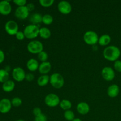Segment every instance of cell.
<instances>
[{
    "label": "cell",
    "mask_w": 121,
    "mask_h": 121,
    "mask_svg": "<svg viewBox=\"0 0 121 121\" xmlns=\"http://www.w3.org/2000/svg\"><path fill=\"white\" fill-rule=\"evenodd\" d=\"M49 82L50 77L47 74H44L39 77L37 80V84L40 86H45Z\"/></svg>",
    "instance_id": "cell-22"
},
{
    "label": "cell",
    "mask_w": 121,
    "mask_h": 121,
    "mask_svg": "<svg viewBox=\"0 0 121 121\" xmlns=\"http://www.w3.org/2000/svg\"><path fill=\"white\" fill-rule=\"evenodd\" d=\"M42 18L43 16L40 14V13H34L33 15H31L30 18V21L31 22L33 23V24H36L40 23L42 22Z\"/></svg>",
    "instance_id": "cell-20"
},
{
    "label": "cell",
    "mask_w": 121,
    "mask_h": 121,
    "mask_svg": "<svg viewBox=\"0 0 121 121\" xmlns=\"http://www.w3.org/2000/svg\"><path fill=\"white\" fill-rule=\"evenodd\" d=\"M33 113L35 117H38V116L40 115L41 114H42V112H41V110L40 108L36 107L34 108L33 110Z\"/></svg>",
    "instance_id": "cell-32"
},
{
    "label": "cell",
    "mask_w": 121,
    "mask_h": 121,
    "mask_svg": "<svg viewBox=\"0 0 121 121\" xmlns=\"http://www.w3.org/2000/svg\"><path fill=\"white\" fill-rule=\"evenodd\" d=\"M34 79V76L31 73H28L26 75V79L28 82H31Z\"/></svg>",
    "instance_id": "cell-35"
},
{
    "label": "cell",
    "mask_w": 121,
    "mask_h": 121,
    "mask_svg": "<svg viewBox=\"0 0 121 121\" xmlns=\"http://www.w3.org/2000/svg\"><path fill=\"white\" fill-rule=\"evenodd\" d=\"M39 66L37 60L34 59H30L27 63V69L31 72H35L39 69Z\"/></svg>",
    "instance_id": "cell-17"
},
{
    "label": "cell",
    "mask_w": 121,
    "mask_h": 121,
    "mask_svg": "<svg viewBox=\"0 0 121 121\" xmlns=\"http://www.w3.org/2000/svg\"><path fill=\"white\" fill-rule=\"evenodd\" d=\"M52 69V65L48 61H45V62H42L40 65L39 67V70L41 74H46L50 72Z\"/></svg>",
    "instance_id": "cell-15"
},
{
    "label": "cell",
    "mask_w": 121,
    "mask_h": 121,
    "mask_svg": "<svg viewBox=\"0 0 121 121\" xmlns=\"http://www.w3.org/2000/svg\"><path fill=\"white\" fill-rule=\"evenodd\" d=\"M45 104L49 107H55L60 105V98L54 93H50L47 95L44 99Z\"/></svg>",
    "instance_id": "cell-6"
},
{
    "label": "cell",
    "mask_w": 121,
    "mask_h": 121,
    "mask_svg": "<svg viewBox=\"0 0 121 121\" xmlns=\"http://www.w3.org/2000/svg\"><path fill=\"white\" fill-rule=\"evenodd\" d=\"M76 108L78 112L81 115L87 114L90 111L89 105L86 102H84L78 104Z\"/></svg>",
    "instance_id": "cell-14"
},
{
    "label": "cell",
    "mask_w": 121,
    "mask_h": 121,
    "mask_svg": "<svg viewBox=\"0 0 121 121\" xmlns=\"http://www.w3.org/2000/svg\"><path fill=\"white\" fill-rule=\"evenodd\" d=\"M50 83L54 88L60 89L63 86L65 80L61 74L55 73L52 74V76L50 77Z\"/></svg>",
    "instance_id": "cell-3"
},
{
    "label": "cell",
    "mask_w": 121,
    "mask_h": 121,
    "mask_svg": "<svg viewBox=\"0 0 121 121\" xmlns=\"http://www.w3.org/2000/svg\"><path fill=\"white\" fill-rule=\"evenodd\" d=\"M72 121H82L80 119H79V118H75V119H73Z\"/></svg>",
    "instance_id": "cell-38"
},
{
    "label": "cell",
    "mask_w": 121,
    "mask_h": 121,
    "mask_svg": "<svg viewBox=\"0 0 121 121\" xmlns=\"http://www.w3.org/2000/svg\"><path fill=\"white\" fill-rule=\"evenodd\" d=\"M11 104L13 106H15V107H18L22 104V100L20 98L15 97L12 99Z\"/></svg>",
    "instance_id": "cell-29"
},
{
    "label": "cell",
    "mask_w": 121,
    "mask_h": 121,
    "mask_svg": "<svg viewBox=\"0 0 121 121\" xmlns=\"http://www.w3.org/2000/svg\"><path fill=\"white\" fill-rule=\"evenodd\" d=\"M72 102L70 100H66V99H63L60 103V106L61 108L65 110V111L70 110V109L72 108Z\"/></svg>",
    "instance_id": "cell-23"
},
{
    "label": "cell",
    "mask_w": 121,
    "mask_h": 121,
    "mask_svg": "<svg viewBox=\"0 0 121 121\" xmlns=\"http://www.w3.org/2000/svg\"><path fill=\"white\" fill-rule=\"evenodd\" d=\"M119 93V87L118 85L113 84L111 85L107 90L108 95L110 98H115Z\"/></svg>",
    "instance_id": "cell-16"
},
{
    "label": "cell",
    "mask_w": 121,
    "mask_h": 121,
    "mask_svg": "<svg viewBox=\"0 0 121 121\" xmlns=\"http://www.w3.org/2000/svg\"><path fill=\"white\" fill-rule=\"evenodd\" d=\"M27 50L32 54H39L43 51V45L40 41L33 40L27 45Z\"/></svg>",
    "instance_id": "cell-4"
},
{
    "label": "cell",
    "mask_w": 121,
    "mask_h": 121,
    "mask_svg": "<svg viewBox=\"0 0 121 121\" xmlns=\"http://www.w3.org/2000/svg\"><path fill=\"white\" fill-rule=\"evenodd\" d=\"M57 8L59 11L63 14H68L72 11V5L68 1H60L58 4Z\"/></svg>",
    "instance_id": "cell-11"
},
{
    "label": "cell",
    "mask_w": 121,
    "mask_h": 121,
    "mask_svg": "<svg viewBox=\"0 0 121 121\" xmlns=\"http://www.w3.org/2000/svg\"><path fill=\"white\" fill-rule=\"evenodd\" d=\"M26 73L21 67H15L13 69L12 72V76L15 80L17 82H22L26 79Z\"/></svg>",
    "instance_id": "cell-8"
},
{
    "label": "cell",
    "mask_w": 121,
    "mask_h": 121,
    "mask_svg": "<svg viewBox=\"0 0 121 121\" xmlns=\"http://www.w3.org/2000/svg\"><path fill=\"white\" fill-rule=\"evenodd\" d=\"M34 121H47V117L45 115L42 113L40 115L35 117Z\"/></svg>",
    "instance_id": "cell-33"
},
{
    "label": "cell",
    "mask_w": 121,
    "mask_h": 121,
    "mask_svg": "<svg viewBox=\"0 0 121 121\" xmlns=\"http://www.w3.org/2000/svg\"><path fill=\"white\" fill-rule=\"evenodd\" d=\"M104 57L105 59L111 61L118 60L120 57L121 50L115 46H110L106 47L103 52Z\"/></svg>",
    "instance_id": "cell-1"
},
{
    "label": "cell",
    "mask_w": 121,
    "mask_h": 121,
    "mask_svg": "<svg viewBox=\"0 0 121 121\" xmlns=\"http://www.w3.org/2000/svg\"><path fill=\"white\" fill-rule=\"evenodd\" d=\"M111 41V37L108 34H104L99 38L98 43L102 46H105L108 45Z\"/></svg>",
    "instance_id": "cell-19"
},
{
    "label": "cell",
    "mask_w": 121,
    "mask_h": 121,
    "mask_svg": "<svg viewBox=\"0 0 121 121\" xmlns=\"http://www.w3.org/2000/svg\"><path fill=\"white\" fill-rule=\"evenodd\" d=\"M11 102L7 98H4L0 100V112L6 113L11 109Z\"/></svg>",
    "instance_id": "cell-12"
},
{
    "label": "cell",
    "mask_w": 121,
    "mask_h": 121,
    "mask_svg": "<svg viewBox=\"0 0 121 121\" xmlns=\"http://www.w3.org/2000/svg\"><path fill=\"white\" fill-rule=\"evenodd\" d=\"M27 8H28V11H33V9H34V5L33 4V3H29L27 4Z\"/></svg>",
    "instance_id": "cell-37"
},
{
    "label": "cell",
    "mask_w": 121,
    "mask_h": 121,
    "mask_svg": "<svg viewBox=\"0 0 121 121\" xmlns=\"http://www.w3.org/2000/svg\"><path fill=\"white\" fill-rule=\"evenodd\" d=\"M5 30L9 35H15L18 31V26L14 20H9L5 23Z\"/></svg>",
    "instance_id": "cell-7"
},
{
    "label": "cell",
    "mask_w": 121,
    "mask_h": 121,
    "mask_svg": "<svg viewBox=\"0 0 121 121\" xmlns=\"http://www.w3.org/2000/svg\"><path fill=\"white\" fill-rule=\"evenodd\" d=\"M12 7L8 1H0V14L2 15H8L11 12Z\"/></svg>",
    "instance_id": "cell-13"
},
{
    "label": "cell",
    "mask_w": 121,
    "mask_h": 121,
    "mask_svg": "<svg viewBox=\"0 0 121 121\" xmlns=\"http://www.w3.org/2000/svg\"><path fill=\"white\" fill-rule=\"evenodd\" d=\"M102 76L106 81H111L115 77V73L112 67H105L102 70Z\"/></svg>",
    "instance_id": "cell-9"
},
{
    "label": "cell",
    "mask_w": 121,
    "mask_h": 121,
    "mask_svg": "<svg viewBox=\"0 0 121 121\" xmlns=\"http://www.w3.org/2000/svg\"><path fill=\"white\" fill-rule=\"evenodd\" d=\"M53 18L50 14H45L43 16L42 22L46 25H50L53 22Z\"/></svg>",
    "instance_id": "cell-26"
},
{
    "label": "cell",
    "mask_w": 121,
    "mask_h": 121,
    "mask_svg": "<svg viewBox=\"0 0 121 121\" xmlns=\"http://www.w3.org/2000/svg\"><path fill=\"white\" fill-rule=\"evenodd\" d=\"M30 11L27 6L18 7L15 11V15L20 20H25L28 17Z\"/></svg>",
    "instance_id": "cell-10"
},
{
    "label": "cell",
    "mask_w": 121,
    "mask_h": 121,
    "mask_svg": "<svg viewBox=\"0 0 121 121\" xmlns=\"http://www.w3.org/2000/svg\"><path fill=\"white\" fill-rule=\"evenodd\" d=\"M9 73L8 71L5 69H0V82L5 83L8 80Z\"/></svg>",
    "instance_id": "cell-24"
},
{
    "label": "cell",
    "mask_w": 121,
    "mask_h": 121,
    "mask_svg": "<svg viewBox=\"0 0 121 121\" xmlns=\"http://www.w3.org/2000/svg\"><path fill=\"white\" fill-rule=\"evenodd\" d=\"M114 68L116 71L118 72H121V60H117L114 63Z\"/></svg>",
    "instance_id": "cell-30"
},
{
    "label": "cell",
    "mask_w": 121,
    "mask_h": 121,
    "mask_svg": "<svg viewBox=\"0 0 121 121\" xmlns=\"http://www.w3.org/2000/svg\"><path fill=\"white\" fill-rule=\"evenodd\" d=\"M83 40L87 44L94 46L98 43L99 37L96 32L93 31H88L84 34Z\"/></svg>",
    "instance_id": "cell-5"
},
{
    "label": "cell",
    "mask_w": 121,
    "mask_h": 121,
    "mask_svg": "<svg viewBox=\"0 0 121 121\" xmlns=\"http://www.w3.org/2000/svg\"><path fill=\"white\" fill-rule=\"evenodd\" d=\"M14 3H15L17 5L18 7H22V6H26L27 4V1L26 0H14Z\"/></svg>",
    "instance_id": "cell-31"
},
{
    "label": "cell",
    "mask_w": 121,
    "mask_h": 121,
    "mask_svg": "<svg viewBox=\"0 0 121 121\" xmlns=\"http://www.w3.org/2000/svg\"><path fill=\"white\" fill-rule=\"evenodd\" d=\"M54 0H40L39 3L43 7H49L54 4Z\"/></svg>",
    "instance_id": "cell-27"
},
{
    "label": "cell",
    "mask_w": 121,
    "mask_h": 121,
    "mask_svg": "<svg viewBox=\"0 0 121 121\" xmlns=\"http://www.w3.org/2000/svg\"><path fill=\"white\" fill-rule=\"evenodd\" d=\"M39 26L35 24H30L25 27L24 30V34L25 37L28 39H33L37 37L39 34Z\"/></svg>",
    "instance_id": "cell-2"
},
{
    "label": "cell",
    "mask_w": 121,
    "mask_h": 121,
    "mask_svg": "<svg viewBox=\"0 0 121 121\" xmlns=\"http://www.w3.org/2000/svg\"><path fill=\"white\" fill-rule=\"evenodd\" d=\"M15 36H16L17 39L18 40H22L26 37L24 34V32L20 31H18L17 32V33L15 34Z\"/></svg>",
    "instance_id": "cell-34"
},
{
    "label": "cell",
    "mask_w": 121,
    "mask_h": 121,
    "mask_svg": "<svg viewBox=\"0 0 121 121\" xmlns=\"http://www.w3.org/2000/svg\"><path fill=\"white\" fill-rule=\"evenodd\" d=\"M5 59V54L4 53L2 50H0V63L3 62Z\"/></svg>",
    "instance_id": "cell-36"
},
{
    "label": "cell",
    "mask_w": 121,
    "mask_h": 121,
    "mask_svg": "<svg viewBox=\"0 0 121 121\" xmlns=\"http://www.w3.org/2000/svg\"><path fill=\"white\" fill-rule=\"evenodd\" d=\"M38 58L40 61L45 62L47 61V59H48V54L46 52L43 51V52H40L39 54H38Z\"/></svg>",
    "instance_id": "cell-28"
},
{
    "label": "cell",
    "mask_w": 121,
    "mask_h": 121,
    "mask_svg": "<svg viewBox=\"0 0 121 121\" xmlns=\"http://www.w3.org/2000/svg\"><path fill=\"white\" fill-rule=\"evenodd\" d=\"M39 35L44 39H47L51 36V31L47 27H41L40 28Z\"/></svg>",
    "instance_id": "cell-21"
},
{
    "label": "cell",
    "mask_w": 121,
    "mask_h": 121,
    "mask_svg": "<svg viewBox=\"0 0 121 121\" xmlns=\"http://www.w3.org/2000/svg\"><path fill=\"white\" fill-rule=\"evenodd\" d=\"M15 87V83L13 80H8L2 85V89L6 92H10L14 90Z\"/></svg>",
    "instance_id": "cell-18"
},
{
    "label": "cell",
    "mask_w": 121,
    "mask_h": 121,
    "mask_svg": "<svg viewBox=\"0 0 121 121\" xmlns=\"http://www.w3.org/2000/svg\"><path fill=\"white\" fill-rule=\"evenodd\" d=\"M64 117L66 120L69 121H72L73 119H75L74 112L71 110H67L65 111L64 113Z\"/></svg>",
    "instance_id": "cell-25"
},
{
    "label": "cell",
    "mask_w": 121,
    "mask_h": 121,
    "mask_svg": "<svg viewBox=\"0 0 121 121\" xmlns=\"http://www.w3.org/2000/svg\"><path fill=\"white\" fill-rule=\"evenodd\" d=\"M25 121L21 120V119H20V120H17V121Z\"/></svg>",
    "instance_id": "cell-39"
}]
</instances>
